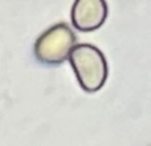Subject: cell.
<instances>
[{
	"label": "cell",
	"mask_w": 151,
	"mask_h": 146,
	"mask_svg": "<svg viewBox=\"0 0 151 146\" xmlns=\"http://www.w3.org/2000/svg\"><path fill=\"white\" fill-rule=\"evenodd\" d=\"M76 35L68 24H56L36 40L35 56L42 64L58 65L69 57L70 51L76 47Z\"/></svg>",
	"instance_id": "cell-2"
},
{
	"label": "cell",
	"mask_w": 151,
	"mask_h": 146,
	"mask_svg": "<svg viewBox=\"0 0 151 146\" xmlns=\"http://www.w3.org/2000/svg\"><path fill=\"white\" fill-rule=\"evenodd\" d=\"M107 4L104 0H77L72 8V23L81 32H91L105 23Z\"/></svg>",
	"instance_id": "cell-3"
},
{
	"label": "cell",
	"mask_w": 151,
	"mask_h": 146,
	"mask_svg": "<svg viewBox=\"0 0 151 146\" xmlns=\"http://www.w3.org/2000/svg\"><path fill=\"white\" fill-rule=\"evenodd\" d=\"M68 59L83 90L93 93L102 88L109 74V68L104 53L98 48L91 44H77Z\"/></svg>",
	"instance_id": "cell-1"
}]
</instances>
